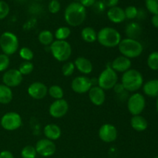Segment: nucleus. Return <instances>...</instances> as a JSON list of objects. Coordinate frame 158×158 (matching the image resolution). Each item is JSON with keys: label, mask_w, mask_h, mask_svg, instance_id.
<instances>
[{"label": "nucleus", "mask_w": 158, "mask_h": 158, "mask_svg": "<svg viewBox=\"0 0 158 158\" xmlns=\"http://www.w3.org/2000/svg\"><path fill=\"white\" fill-rule=\"evenodd\" d=\"M0 48L7 56L15 54L19 49V39L15 33L6 31L0 35Z\"/></svg>", "instance_id": "obj_6"}, {"label": "nucleus", "mask_w": 158, "mask_h": 158, "mask_svg": "<svg viewBox=\"0 0 158 158\" xmlns=\"http://www.w3.org/2000/svg\"><path fill=\"white\" fill-rule=\"evenodd\" d=\"M124 13L126 19H134L137 17L138 9L135 6H130L125 9Z\"/></svg>", "instance_id": "obj_36"}, {"label": "nucleus", "mask_w": 158, "mask_h": 158, "mask_svg": "<svg viewBox=\"0 0 158 158\" xmlns=\"http://www.w3.org/2000/svg\"><path fill=\"white\" fill-rule=\"evenodd\" d=\"M75 68L81 73L89 75L93 71V64L91 61L83 56L77 57L73 62Z\"/></svg>", "instance_id": "obj_18"}, {"label": "nucleus", "mask_w": 158, "mask_h": 158, "mask_svg": "<svg viewBox=\"0 0 158 158\" xmlns=\"http://www.w3.org/2000/svg\"><path fill=\"white\" fill-rule=\"evenodd\" d=\"M93 86L91 79L86 76H78L73 80L71 88L76 94H83L89 92Z\"/></svg>", "instance_id": "obj_10"}, {"label": "nucleus", "mask_w": 158, "mask_h": 158, "mask_svg": "<svg viewBox=\"0 0 158 158\" xmlns=\"http://www.w3.org/2000/svg\"><path fill=\"white\" fill-rule=\"evenodd\" d=\"M103 2L106 7L110 9V8L117 6V5L119 3V0H103Z\"/></svg>", "instance_id": "obj_40"}, {"label": "nucleus", "mask_w": 158, "mask_h": 158, "mask_svg": "<svg viewBox=\"0 0 158 158\" xmlns=\"http://www.w3.org/2000/svg\"><path fill=\"white\" fill-rule=\"evenodd\" d=\"M145 6L148 12L153 15L158 14V0H145Z\"/></svg>", "instance_id": "obj_34"}, {"label": "nucleus", "mask_w": 158, "mask_h": 158, "mask_svg": "<svg viewBox=\"0 0 158 158\" xmlns=\"http://www.w3.org/2000/svg\"><path fill=\"white\" fill-rule=\"evenodd\" d=\"M86 17V8L80 2H71L67 6L64 12V19L69 26L77 27L85 21Z\"/></svg>", "instance_id": "obj_1"}, {"label": "nucleus", "mask_w": 158, "mask_h": 158, "mask_svg": "<svg viewBox=\"0 0 158 158\" xmlns=\"http://www.w3.org/2000/svg\"><path fill=\"white\" fill-rule=\"evenodd\" d=\"M35 1H40V0H35Z\"/></svg>", "instance_id": "obj_48"}, {"label": "nucleus", "mask_w": 158, "mask_h": 158, "mask_svg": "<svg viewBox=\"0 0 158 158\" xmlns=\"http://www.w3.org/2000/svg\"><path fill=\"white\" fill-rule=\"evenodd\" d=\"M49 49L52 56L59 62H66L72 55V46L66 40H54Z\"/></svg>", "instance_id": "obj_5"}, {"label": "nucleus", "mask_w": 158, "mask_h": 158, "mask_svg": "<svg viewBox=\"0 0 158 158\" xmlns=\"http://www.w3.org/2000/svg\"><path fill=\"white\" fill-rule=\"evenodd\" d=\"M106 15L110 21L114 23H121L126 19L124 10L119 6H115L109 9Z\"/></svg>", "instance_id": "obj_20"}, {"label": "nucleus", "mask_w": 158, "mask_h": 158, "mask_svg": "<svg viewBox=\"0 0 158 158\" xmlns=\"http://www.w3.org/2000/svg\"><path fill=\"white\" fill-rule=\"evenodd\" d=\"M125 32L127 38L137 40V37L141 33V26L137 23L132 22L126 26Z\"/></svg>", "instance_id": "obj_24"}, {"label": "nucleus", "mask_w": 158, "mask_h": 158, "mask_svg": "<svg viewBox=\"0 0 158 158\" xmlns=\"http://www.w3.org/2000/svg\"><path fill=\"white\" fill-rule=\"evenodd\" d=\"M10 8L7 2L5 1L0 0V20L4 19L9 15Z\"/></svg>", "instance_id": "obj_37"}, {"label": "nucleus", "mask_w": 158, "mask_h": 158, "mask_svg": "<svg viewBox=\"0 0 158 158\" xmlns=\"http://www.w3.org/2000/svg\"><path fill=\"white\" fill-rule=\"evenodd\" d=\"M89 100L94 105L97 106H102L106 100L105 90L99 86H93L88 92Z\"/></svg>", "instance_id": "obj_16"}, {"label": "nucleus", "mask_w": 158, "mask_h": 158, "mask_svg": "<svg viewBox=\"0 0 158 158\" xmlns=\"http://www.w3.org/2000/svg\"><path fill=\"white\" fill-rule=\"evenodd\" d=\"M75 65L73 62L68 61L63 64L62 67V73L64 77H70L75 71Z\"/></svg>", "instance_id": "obj_33"}, {"label": "nucleus", "mask_w": 158, "mask_h": 158, "mask_svg": "<svg viewBox=\"0 0 158 158\" xmlns=\"http://www.w3.org/2000/svg\"><path fill=\"white\" fill-rule=\"evenodd\" d=\"M113 89H114L115 93H117L118 94H122L123 92H126V90L124 89L123 86H122L121 83H117Z\"/></svg>", "instance_id": "obj_42"}, {"label": "nucleus", "mask_w": 158, "mask_h": 158, "mask_svg": "<svg viewBox=\"0 0 158 158\" xmlns=\"http://www.w3.org/2000/svg\"><path fill=\"white\" fill-rule=\"evenodd\" d=\"M118 82L117 73L110 67L106 66L99 75L97 78V86L103 90H109L113 89Z\"/></svg>", "instance_id": "obj_7"}, {"label": "nucleus", "mask_w": 158, "mask_h": 158, "mask_svg": "<svg viewBox=\"0 0 158 158\" xmlns=\"http://www.w3.org/2000/svg\"><path fill=\"white\" fill-rule=\"evenodd\" d=\"M81 37L83 41L88 43H93L97 41V32L94 28L85 27L81 31Z\"/></svg>", "instance_id": "obj_25"}, {"label": "nucleus", "mask_w": 158, "mask_h": 158, "mask_svg": "<svg viewBox=\"0 0 158 158\" xmlns=\"http://www.w3.org/2000/svg\"><path fill=\"white\" fill-rule=\"evenodd\" d=\"M0 158H14V156L9 151H2L0 152Z\"/></svg>", "instance_id": "obj_43"}, {"label": "nucleus", "mask_w": 158, "mask_h": 158, "mask_svg": "<svg viewBox=\"0 0 158 158\" xmlns=\"http://www.w3.org/2000/svg\"><path fill=\"white\" fill-rule=\"evenodd\" d=\"M131 66H132L131 60L122 55L114 59L110 64V67L116 73H122L131 69Z\"/></svg>", "instance_id": "obj_17"}, {"label": "nucleus", "mask_w": 158, "mask_h": 158, "mask_svg": "<svg viewBox=\"0 0 158 158\" xmlns=\"http://www.w3.org/2000/svg\"><path fill=\"white\" fill-rule=\"evenodd\" d=\"M13 98L12 88L6 86L5 84H0V103L1 104H9Z\"/></svg>", "instance_id": "obj_23"}, {"label": "nucleus", "mask_w": 158, "mask_h": 158, "mask_svg": "<svg viewBox=\"0 0 158 158\" xmlns=\"http://www.w3.org/2000/svg\"><path fill=\"white\" fill-rule=\"evenodd\" d=\"M60 8H61V6L58 0H52L48 6L49 11L52 14H56L60 12Z\"/></svg>", "instance_id": "obj_38"}, {"label": "nucleus", "mask_w": 158, "mask_h": 158, "mask_svg": "<svg viewBox=\"0 0 158 158\" xmlns=\"http://www.w3.org/2000/svg\"><path fill=\"white\" fill-rule=\"evenodd\" d=\"M97 2V0H80V3L83 6L86 7H90L93 6L95 2Z\"/></svg>", "instance_id": "obj_41"}, {"label": "nucleus", "mask_w": 158, "mask_h": 158, "mask_svg": "<svg viewBox=\"0 0 158 158\" xmlns=\"http://www.w3.org/2000/svg\"><path fill=\"white\" fill-rule=\"evenodd\" d=\"M37 153L35 147L32 145H27L24 147L21 151V157L23 158H35Z\"/></svg>", "instance_id": "obj_31"}, {"label": "nucleus", "mask_w": 158, "mask_h": 158, "mask_svg": "<svg viewBox=\"0 0 158 158\" xmlns=\"http://www.w3.org/2000/svg\"><path fill=\"white\" fill-rule=\"evenodd\" d=\"M151 23H152L154 27L158 29V14L157 15H153L152 18H151Z\"/></svg>", "instance_id": "obj_44"}, {"label": "nucleus", "mask_w": 158, "mask_h": 158, "mask_svg": "<svg viewBox=\"0 0 158 158\" xmlns=\"http://www.w3.org/2000/svg\"><path fill=\"white\" fill-rule=\"evenodd\" d=\"M23 123L22 117L16 112H8L2 117L0 124L2 127L8 131H14L18 130Z\"/></svg>", "instance_id": "obj_9"}, {"label": "nucleus", "mask_w": 158, "mask_h": 158, "mask_svg": "<svg viewBox=\"0 0 158 158\" xmlns=\"http://www.w3.org/2000/svg\"><path fill=\"white\" fill-rule=\"evenodd\" d=\"M19 55L24 61H31L34 57L33 52L28 47H22L19 51Z\"/></svg>", "instance_id": "obj_32"}, {"label": "nucleus", "mask_w": 158, "mask_h": 158, "mask_svg": "<svg viewBox=\"0 0 158 158\" xmlns=\"http://www.w3.org/2000/svg\"><path fill=\"white\" fill-rule=\"evenodd\" d=\"M18 1H20V2H22V1H25V0H18Z\"/></svg>", "instance_id": "obj_46"}, {"label": "nucleus", "mask_w": 158, "mask_h": 158, "mask_svg": "<svg viewBox=\"0 0 158 158\" xmlns=\"http://www.w3.org/2000/svg\"><path fill=\"white\" fill-rule=\"evenodd\" d=\"M119 52L127 58L134 59L139 57L143 51V45L137 40L125 38L121 40L118 45Z\"/></svg>", "instance_id": "obj_4"}, {"label": "nucleus", "mask_w": 158, "mask_h": 158, "mask_svg": "<svg viewBox=\"0 0 158 158\" xmlns=\"http://www.w3.org/2000/svg\"><path fill=\"white\" fill-rule=\"evenodd\" d=\"M93 7H94V12H97V13H100V12H103L106 9V6L103 4V1H97L95 4L93 6Z\"/></svg>", "instance_id": "obj_39"}, {"label": "nucleus", "mask_w": 158, "mask_h": 158, "mask_svg": "<svg viewBox=\"0 0 158 158\" xmlns=\"http://www.w3.org/2000/svg\"><path fill=\"white\" fill-rule=\"evenodd\" d=\"M99 137L105 143H112L117 138L118 133L114 125L110 123H104L99 129Z\"/></svg>", "instance_id": "obj_14"}, {"label": "nucleus", "mask_w": 158, "mask_h": 158, "mask_svg": "<svg viewBox=\"0 0 158 158\" xmlns=\"http://www.w3.org/2000/svg\"><path fill=\"white\" fill-rule=\"evenodd\" d=\"M143 94L149 97H158V79H152L143 84Z\"/></svg>", "instance_id": "obj_21"}, {"label": "nucleus", "mask_w": 158, "mask_h": 158, "mask_svg": "<svg viewBox=\"0 0 158 158\" xmlns=\"http://www.w3.org/2000/svg\"><path fill=\"white\" fill-rule=\"evenodd\" d=\"M19 71L23 76L29 75L34 69V65L31 61H23L19 66Z\"/></svg>", "instance_id": "obj_30"}, {"label": "nucleus", "mask_w": 158, "mask_h": 158, "mask_svg": "<svg viewBox=\"0 0 158 158\" xmlns=\"http://www.w3.org/2000/svg\"><path fill=\"white\" fill-rule=\"evenodd\" d=\"M10 65V59L9 56L4 53L0 54V72H5Z\"/></svg>", "instance_id": "obj_35"}, {"label": "nucleus", "mask_w": 158, "mask_h": 158, "mask_svg": "<svg viewBox=\"0 0 158 158\" xmlns=\"http://www.w3.org/2000/svg\"><path fill=\"white\" fill-rule=\"evenodd\" d=\"M122 40L118 30L113 27H103L97 32V41L101 46L107 48L118 46Z\"/></svg>", "instance_id": "obj_3"}, {"label": "nucleus", "mask_w": 158, "mask_h": 158, "mask_svg": "<svg viewBox=\"0 0 158 158\" xmlns=\"http://www.w3.org/2000/svg\"><path fill=\"white\" fill-rule=\"evenodd\" d=\"M71 35V30L67 26H61L56 30L54 37L56 40H66Z\"/></svg>", "instance_id": "obj_28"}, {"label": "nucleus", "mask_w": 158, "mask_h": 158, "mask_svg": "<svg viewBox=\"0 0 158 158\" xmlns=\"http://www.w3.org/2000/svg\"><path fill=\"white\" fill-rule=\"evenodd\" d=\"M156 109L158 113V97H157V100H156Z\"/></svg>", "instance_id": "obj_45"}, {"label": "nucleus", "mask_w": 158, "mask_h": 158, "mask_svg": "<svg viewBox=\"0 0 158 158\" xmlns=\"http://www.w3.org/2000/svg\"><path fill=\"white\" fill-rule=\"evenodd\" d=\"M154 158H158V156H156V157H154Z\"/></svg>", "instance_id": "obj_47"}, {"label": "nucleus", "mask_w": 158, "mask_h": 158, "mask_svg": "<svg viewBox=\"0 0 158 158\" xmlns=\"http://www.w3.org/2000/svg\"><path fill=\"white\" fill-rule=\"evenodd\" d=\"M23 80V76L19 69H9L5 71L2 75V83L9 87H16L19 86Z\"/></svg>", "instance_id": "obj_12"}, {"label": "nucleus", "mask_w": 158, "mask_h": 158, "mask_svg": "<svg viewBox=\"0 0 158 158\" xmlns=\"http://www.w3.org/2000/svg\"><path fill=\"white\" fill-rule=\"evenodd\" d=\"M27 93L34 100H42L48 94V87L41 82H34L31 83L27 89Z\"/></svg>", "instance_id": "obj_15"}, {"label": "nucleus", "mask_w": 158, "mask_h": 158, "mask_svg": "<svg viewBox=\"0 0 158 158\" xmlns=\"http://www.w3.org/2000/svg\"><path fill=\"white\" fill-rule=\"evenodd\" d=\"M48 94L54 100H60L63 99L64 97V91L63 88L59 85H52L48 89Z\"/></svg>", "instance_id": "obj_27"}, {"label": "nucleus", "mask_w": 158, "mask_h": 158, "mask_svg": "<svg viewBox=\"0 0 158 158\" xmlns=\"http://www.w3.org/2000/svg\"><path fill=\"white\" fill-rule=\"evenodd\" d=\"M120 83L127 92H136L143 86V77L140 71L130 69L123 73Z\"/></svg>", "instance_id": "obj_2"}, {"label": "nucleus", "mask_w": 158, "mask_h": 158, "mask_svg": "<svg viewBox=\"0 0 158 158\" xmlns=\"http://www.w3.org/2000/svg\"><path fill=\"white\" fill-rule=\"evenodd\" d=\"M146 107V99L140 93H134L127 100V109L132 116L140 115Z\"/></svg>", "instance_id": "obj_8"}, {"label": "nucleus", "mask_w": 158, "mask_h": 158, "mask_svg": "<svg viewBox=\"0 0 158 158\" xmlns=\"http://www.w3.org/2000/svg\"><path fill=\"white\" fill-rule=\"evenodd\" d=\"M69 110L68 102L64 99L56 100L52 102L49 107V114L52 117L56 119L64 117Z\"/></svg>", "instance_id": "obj_11"}, {"label": "nucleus", "mask_w": 158, "mask_h": 158, "mask_svg": "<svg viewBox=\"0 0 158 158\" xmlns=\"http://www.w3.org/2000/svg\"><path fill=\"white\" fill-rule=\"evenodd\" d=\"M35 151L37 154L44 157H49L53 155L56 150L54 141L48 139H41L35 143Z\"/></svg>", "instance_id": "obj_13"}, {"label": "nucleus", "mask_w": 158, "mask_h": 158, "mask_svg": "<svg viewBox=\"0 0 158 158\" xmlns=\"http://www.w3.org/2000/svg\"><path fill=\"white\" fill-rule=\"evenodd\" d=\"M131 126L137 132H143L148 127V122L141 115L133 116L131 119Z\"/></svg>", "instance_id": "obj_22"}, {"label": "nucleus", "mask_w": 158, "mask_h": 158, "mask_svg": "<svg viewBox=\"0 0 158 158\" xmlns=\"http://www.w3.org/2000/svg\"><path fill=\"white\" fill-rule=\"evenodd\" d=\"M38 40L43 46H50L54 41V34L51 31L45 29L39 33Z\"/></svg>", "instance_id": "obj_26"}, {"label": "nucleus", "mask_w": 158, "mask_h": 158, "mask_svg": "<svg viewBox=\"0 0 158 158\" xmlns=\"http://www.w3.org/2000/svg\"><path fill=\"white\" fill-rule=\"evenodd\" d=\"M147 64L151 70H158V51H154L149 54L147 60Z\"/></svg>", "instance_id": "obj_29"}, {"label": "nucleus", "mask_w": 158, "mask_h": 158, "mask_svg": "<svg viewBox=\"0 0 158 158\" xmlns=\"http://www.w3.org/2000/svg\"><path fill=\"white\" fill-rule=\"evenodd\" d=\"M43 134L46 139L54 141L58 140L61 137L62 131L58 125L55 123H49L45 126L43 129Z\"/></svg>", "instance_id": "obj_19"}]
</instances>
